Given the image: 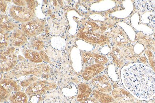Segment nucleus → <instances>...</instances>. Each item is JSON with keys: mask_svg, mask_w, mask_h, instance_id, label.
I'll return each instance as SVG.
<instances>
[{"mask_svg": "<svg viewBox=\"0 0 155 103\" xmlns=\"http://www.w3.org/2000/svg\"><path fill=\"white\" fill-rule=\"evenodd\" d=\"M121 78L125 88L135 98L148 100L155 97V75L148 65L134 63L124 66Z\"/></svg>", "mask_w": 155, "mask_h": 103, "instance_id": "nucleus-1", "label": "nucleus"}, {"mask_svg": "<svg viewBox=\"0 0 155 103\" xmlns=\"http://www.w3.org/2000/svg\"><path fill=\"white\" fill-rule=\"evenodd\" d=\"M15 48L9 47L1 53V72H7L14 68L17 63V57L14 55Z\"/></svg>", "mask_w": 155, "mask_h": 103, "instance_id": "nucleus-2", "label": "nucleus"}, {"mask_svg": "<svg viewBox=\"0 0 155 103\" xmlns=\"http://www.w3.org/2000/svg\"><path fill=\"white\" fill-rule=\"evenodd\" d=\"M36 65L30 63H20L15 67V71L21 75L33 74L36 76L43 72L48 71L49 67L47 65L43 64Z\"/></svg>", "mask_w": 155, "mask_h": 103, "instance_id": "nucleus-3", "label": "nucleus"}, {"mask_svg": "<svg viewBox=\"0 0 155 103\" xmlns=\"http://www.w3.org/2000/svg\"><path fill=\"white\" fill-rule=\"evenodd\" d=\"M10 11L12 17L21 22L33 20L35 15L34 12L25 6L12 5Z\"/></svg>", "mask_w": 155, "mask_h": 103, "instance_id": "nucleus-4", "label": "nucleus"}, {"mask_svg": "<svg viewBox=\"0 0 155 103\" xmlns=\"http://www.w3.org/2000/svg\"><path fill=\"white\" fill-rule=\"evenodd\" d=\"M20 90V86L13 80H3L1 83V101L3 102L9 99L12 95Z\"/></svg>", "mask_w": 155, "mask_h": 103, "instance_id": "nucleus-5", "label": "nucleus"}, {"mask_svg": "<svg viewBox=\"0 0 155 103\" xmlns=\"http://www.w3.org/2000/svg\"><path fill=\"white\" fill-rule=\"evenodd\" d=\"M55 85L54 83L46 81H36L34 84L28 86L25 90L26 94L29 96L36 95H43L47 91L54 88Z\"/></svg>", "mask_w": 155, "mask_h": 103, "instance_id": "nucleus-6", "label": "nucleus"}, {"mask_svg": "<svg viewBox=\"0 0 155 103\" xmlns=\"http://www.w3.org/2000/svg\"><path fill=\"white\" fill-rule=\"evenodd\" d=\"M44 22L42 21L31 20L24 22L21 25V30L25 34L30 36H34L43 32Z\"/></svg>", "mask_w": 155, "mask_h": 103, "instance_id": "nucleus-7", "label": "nucleus"}, {"mask_svg": "<svg viewBox=\"0 0 155 103\" xmlns=\"http://www.w3.org/2000/svg\"><path fill=\"white\" fill-rule=\"evenodd\" d=\"M92 84L98 91L103 93H109L112 89L109 79L106 75L94 77L92 79Z\"/></svg>", "mask_w": 155, "mask_h": 103, "instance_id": "nucleus-8", "label": "nucleus"}, {"mask_svg": "<svg viewBox=\"0 0 155 103\" xmlns=\"http://www.w3.org/2000/svg\"><path fill=\"white\" fill-rule=\"evenodd\" d=\"M114 99L118 103H134L135 98L130 93L122 88H116L112 91Z\"/></svg>", "mask_w": 155, "mask_h": 103, "instance_id": "nucleus-9", "label": "nucleus"}, {"mask_svg": "<svg viewBox=\"0 0 155 103\" xmlns=\"http://www.w3.org/2000/svg\"><path fill=\"white\" fill-rule=\"evenodd\" d=\"M54 16H52V18L49 22L50 31L55 35L60 34L64 31L65 28L64 22L60 16L56 17Z\"/></svg>", "mask_w": 155, "mask_h": 103, "instance_id": "nucleus-10", "label": "nucleus"}, {"mask_svg": "<svg viewBox=\"0 0 155 103\" xmlns=\"http://www.w3.org/2000/svg\"><path fill=\"white\" fill-rule=\"evenodd\" d=\"M105 67L99 64H94L86 67L83 74V77L86 80H89L94 76L102 72Z\"/></svg>", "mask_w": 155, "mask_h": 103, "instance_id": "nucleus-11", "label": "nucleus"}, {"mask_svg": "<svg viewBox=\"0 0 155 103\" xmlns=\"http://www.w3.org/2000/svg\"><path fill=\"white\" fill-rule=\"evenodd\" d=\"M9 36V43L15 46H20L24 45L26 41L25 34L19 30H14Z\"/></svg>", "mask_w": 155, "mask_h": 103, "instance_id": "nucleus-12", "label": "nucleus"}, {"mask_svg": "<svg viewBox=\"0 0 155 103\" xmlns=\"http://www.w3.org/2000/svg\"><path fill=\"white\" fill-rule=\"evenodd\" d=\"M39 103H68V102L61 94L55 92L46 95Z\"/></svg>", "mask_w": 155, "mask_h": 103, "instance_id": "nucleus-13", "label": "nucleus"}, {"mask_svg": "<svg viewBox=\"0 0 155 103\" xmlns=\"http://www.w3.org/2000/svg\"><path fill=\"white\" fill-rule=\"evenodd\" d=\"M79 94L77 100L79 102H82L84 100L89 98L92 92L89 85L85 84H80L78 85Z\"/></svg>", "mask_w": 155, "mask_h": 103, "instance_id": "nucleus-14", "label": "nucleus"}, {"mask_svg": "<svg viewBox=\"0 0 155 103\" xmlns=\"http://www.w3.org/2000/svg\"><path fill=\"white\" fill-rule=\"evenodd\" d=\"M93 95L94 97L100 103H111L114 101V99L112 96L106 93L97 91V90H93Z\"/></svg>", "mask_w": 155, "mask_h": 103, "instance_id": "nucleus-15", "label": "nucleus"}, {"mask_svg": "<svg viewBox=\"0 0 155 103\" xmlns=\"http://www.w3.org/2000/svg\"><path fill=\"white\" fill-rule=\"evenodd\" d=\"M10 103H27L28 98L26 93L16 92L12 95L9 98Z\"/></svg>", "mask_w": 155, "mask_h": 103, "instance_id": "nucleus-16", "label": "nucleus"}, {"mask_svg": "<svg viewBox=\"0 0 155 103\" xmlns=\"http://www.w3.org/2000/svg\"><path fill=\"white\" fill-rule=\"evenodd\" d=\"M25 57L31 62L34 63H40L43 62L40 55L35 51L27 50L24 54Z\"/></svg>", "mask_w": 155, "mask_h": 103, "instance_id": "nucleus-17", "label": "nucleus"}, {"mask_svg": "<svg viewBox=\"0 0 155 103\" xmlns=\"http://www.w3.org/2000/svg\"><path fill=\"white\" fill-rule=\"evenodd\" d=\"M1 26L2 29L7 31L15 30V27H17L16 24L12 22L5 15H2L1 17Z\"/></svg>", "mask_w": 155, "mask_h": 103, "instance_id": "nucleus-18", "label": "nucleus"}, {"mask_svg": "<svg viewBox=\"0 0 155 103\" xmlns=\"http://www.w3.org/2000/svg\"><path fill=\"white\" fill-rule=\"evenodd\" d=\"M9 35L8 33H4L3 32L2 34H1V48H5L8 45L9 43Z\"/></svg>", "mask_w": 155, "mask_h": 103, "instance_id": "nucleus-19", "label": "nucleus"}, {"mask_svg": "<svg viewBox=\"0 0 155 103\" xmlns=\"http://www.w3.org/2000/svg\"><path fill=\"white\" fill-rule=\"evenodd\" d=\"M94 56L95 62L97 64H99L101 65H104L108 62L107 59L105 56L97 55H94Z\"/></svg>", "mask_w": 155, "mask_h": 103, "instance_id": "nucleus-20", "label": "nucleus"}, {"mask_svg": "<svg viewBox=\"0 0 155 103\" xmlns=\"http://www.w3.org/2000/svg\"><path fill=\"white\" fill-rule=\"evenodd\" d=\"M37 78L36 77H31L30 78L27 79L24 81H22L21 83V85L23 87L28 86L31 85L35 82L37 81Z\"/></svg>", "mask_w": 155, "mask_h": 103, "instance_id": "nucleus-21", "label": "nucleus"}, {"mask_svg": "<svg viewBox=\"0 0 155 103\" xmlns=\"http://www.w3.org/2000/svg\"><path fill=\"white\" fill-rule=\"evenodd\" d=\"M93 58H94V55L91 54H85L84 55L83 60L84 63L87 64H91L93 63Z\"/></svg>", "mask_w": 155, "mask_h": 103, "instance_id": "nucleus-22", "label": "nucleus"}, {"mask_svg": "<svg viewBox=\"0 0 155 103\" xmlns=\"http://www.w3.org/2000/svg\"><path fill=\"white\" fill-rule=\"evenodd\" d=\"M80 103H99L94 98H88L84 100Z\"/></svg>", "mask_w": 155, "mask_h": 103, "instance_id": "nucleus-23", "label": "nucleus"}, {"mask_svg": "<svg viewBox=\"0 0 155 103\" xmlns=\"http://www.w3.org/2000/svg\"><path fill=\"white\" fill-rule=\"evenodd\" d=\"M26 3L28 5V7L30 10H31L32 11L34 12V9L35 7V2L34 1H26Z\"/></svg>", "mask_w": 155, "mask_h": 103, "instance_id": "nucleus-24", "label": "nucleus"}, {"mask_svg": "<svg viewBox=\"0 0 155 103\" xmlns=\"http://www.w3.org/2000/svg\"><path fill=\"white\" fill-rule=\"evenodd\" d=\"M40 55L41 57L42 58V60H44L46 62H49V59L48 57L46 55V54H45L44 51H41L40 53Z\"/></svg>", "mask_w": 155, "mask_h": 103, "instance_id": "nucleus-25", "label": "nucleus"}, {"mask_svg": "<svg viewBox=\"0 0 155 103\" xmlns=\"http://www.w3.org/2000/svg\"><path fill=\"white\" fill-rule=\"evenodd\" d=\"M13 2L19 6H25L26 5V2L24 1H14Z\"/></svg>", "mask_w": 155, "mask_h": 103, "instance_id": "nucleus-26", "label": "nucleus"}, {"mask_svg": "<svg viewBox=\"0 0 155 103\" xmlns=\"http://www.w3.org/2000/svg\"><path fill=\"white\" fill-rule=\"evenodd\" d=\"M7 7V4L4 1H1V8L2 11L3 12L5 11Z\"/></svg>", "mask_w": 155, "mask_h": 103, "instance_id": "nucleus-27", "label": "nucleus"}, {"mask_svg": "<svg viewBox=\"0 0 155 103\" xmlns=\"http://www.w3.org/2000/svg\"><path fill=\"white\" fill-rule=\"evenodd\" d=\"M134 103H144L143 102H141L140 101H135V102H134Z\"/></svg>", "mask_w": 155, "mask_h": 103, "instance_id": "nucleus-28", "label": "nucleus"}, {"mask_svg": "<svg viewBox=\"0 0 155 103\" xmlns=\"http://www.w3.org/2000/svg\"><path fill=\"white\" fill-rule=\"evenodd\" d=\"M117 103V102H111V103Z\"/></svg>", "mask_w": 155, "mask_h": 103, "instance_id": "nucleus-29", "label": "nucleus"}, {"mask_svg": "<svg viewBox=\"0 0 155 103\" xmlns=\"http://www.w3.org/2000/svg\"></svg>", "mask_w": 155, "mask_h": 103, "instance_id": "nucleus-30", "label": "nucleus"}]
</instances>
